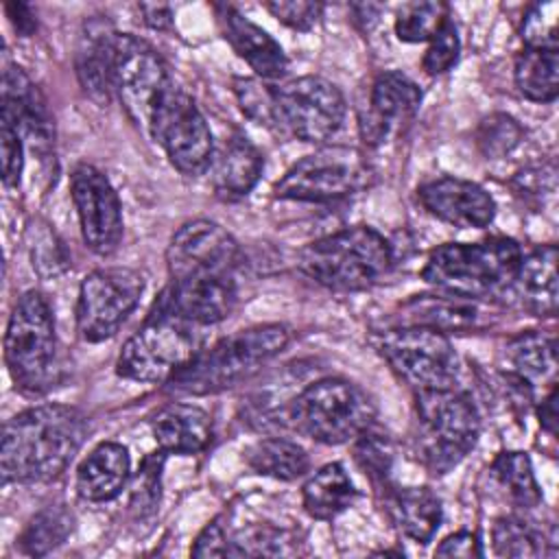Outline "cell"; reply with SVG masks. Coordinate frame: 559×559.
<instances>
[{"label": "cell", "mask_w": 559, "mask_h": 559, "mask_svg": "<svg viewBox=\"0 0 559 559\" xmlns=\"http://www.w3.org/2000/svg\"><path fill=\"white\" fill-rule=\"evenodd\" d=\"M286 345L288 330L280 323H264L234 332L210 349H201L168 380V389L190 395L229 389L253 376Z\"/></svg>", "instance_id": "4"}, {"label": "cell", "mask_w": 559, "mask_h": 559, "mask_svg": "<svg viewBox=\"0 0 559 559\" xmlns=\"http://www.w3.org/2000/svg\"><path fill=\"white\" fill-rule=\"evenodd\" d=\"M439 557H483V546L476 533L459 531L454 535H448L435 550Z\"/></svg>", "instance_id": "48"}, {"label": "cell", "mask_w": 559, "mask_h": 559, "mask_svg": "<svg viewBox=\"0 0 559 559\" xmlns=\"http://www.w3.org/2000/svg\"><path fill=\"white\" fill-rule=\"evenodd\" d=\"M118 35L107 17H90L76 46V74L85 94L105 105L114 94V63Z\"/></svg>", "instance_id": "20"}, {"label": "cell", "mask_w": 559, "mask_h": 559, "mask_svg": "<svg viewBox=\"0 0 559 559\" xmlns=\"http://www.w3.org/2000/svg\"><path fill=\"white\" fill-rule=\"evenodd\" d=\"M297 266L325 288L365 290L386 277L393 266V249L373 227L356 225L306 245Z\"/></svg>", "instance_id": "5"}, {"label": "cell", "mask_w": 559, "mask_h": 559, "mask_svg": "<svg viewBox=\"0 0 559 559\" xmlns=\"http://www.w3.org/2000/svg\"><path fill=\"white\" fill-rule=\"evenodd\" d=\"M507 354L518 369V376L546 378L557 369V341L552 334L528 330L509 341Z\"/></svg>", "instance_id": "33"}, {"label": "cell", "mask_w": 559, "mask_h": 559, "mask_svg": "<svg viewBox=\"0 0 559 559\" xmlns=\"http://www.w3.org/2000/svg\"><path fill=\"white\" fill-rule=\"evenodd\" d=\"M421 103L419 87L402 72H380L369 90L367 109L360 111V135L367 144H382L411 124Z\"/></svg>", "instance_id": "17"}, {"label": "cell", "mask_w": 559, "mask_h": 559, "mask_svg": "<svg viewBox=\"0 0 559 559\" xmlns=\"http://www.w3.org/2000/svg\"><path fill=\"white\" fill-rule=\"evenodd\" d=\"M234 94L238 98L240 109L269 129H280V114L275 100V87L262 83L260 79L238 76L234 79Z\"/></svg>", "instance_id": "37"}, {"label": "cell", "mask_w": 559, "mask_h": 559, "mask_svg": "<svg viewBox=\"0 0 559 559\" xmlns=\"http://www.w3.org/2000/svg\"><path fill=\"white\" fill-rule=\"evenodd\" d=\"M234 275H203L170 282L162 293L168 306L197 325L223 321L236 306Z\"/></svg>", "instance_id": "19"}, {"label": "cell", "mask_w": 559, "mask_h": 559, "mask_svg": "<svg viewBox=\"0 0 559 559\" xmlns=\"http://www.w3.org/2000/svg\"><path fill=\"white\" fill-rule=\"evenodd\" d=\"M557 13V2H537L526 11L520 28L524 48H559Z\"/></svg>", "instance_id": "40"}, {"label": "cell", "mask_w": 559, "mask_h": 559, "mask_svg": "<svg viewBox=\"0 0 559 559\" xmlns=\"http://www.w3.org/2000/svg\"><path fill=\"white\" fill-rule=\"evenodd\" d=\"M402 325H421L439 332L474 328L478 310L472 299L456 295H415L402 304Z\"/></svg>", "instance_id": "27"}, {"label": "cell", "mask_w": 559, "mask_h": 559, "mask_svg": "<svg viewBox=\"0 0 559 559\" xmlns=\"http://www.w3.org/2000/svg\"><path fill=\"white\" fill-rule=\"evenodd\" d=\"M70 194L85 245L107 255L122 238V205L111 181L92 164H79L70 175Z\"/></svg>", "instance_id": "16"}, {"label": "cell", "mask_w": 559, "mask_h": 559, "mask_svg": "<svg viewBox=\"0 0 559 559\" xmlns=\"http://www.w3.org/2000/svg\"><path fill=\"white\" fill-rule=\"evenodd\" d=\"M520 258V245L504 236L480 242H448L430 251L421 277L441 293L474 301L509 290Z\"/></svg>", "instance_id": "3"}, {"label": "cell", "mask_w": 559, "mask_h": 559, "mask_svg": "<svg viewBox=\"0 0 559 559\" xmlns=\"http://www.w3.org/2000/svg\"><path fill=\"white\" fill-rule=\"evenodd\" d=\"M445 17H450L448 7L441 2L404 4L395 17V33L402 41H430Z\"/></svg>", "instance_id": "35"}, {"label": "cell", "mask_w": 559, "mask_h": 559, "mask_svg": "<svg viewBox=\"0 0 559 559\" xmlns=\"http://www.w3.org/2000/svg\"><path fill=\"white\" fill-rule=\"evenodd\" d=\"M513 79L528 100L552 103L559 92V48H524L515 57Z\"/></svg>", "instance_id": "30"}, {"label": "cell", "mask_w": 559, "mask_h": 559, "mask_svg": "<svg viewBox=\"0 0 559 559\" xmlns=\"http://www.w3.org/2000/svg\"><path fill=\"white\" fill-rule=\"evenodd\" d=\"M459 50H461V41H459L456 26L450 17H445L443 24L437 28V33L430 37V46L424 55L421 66L428 74L448 72L456 63Z\"/></svg>", "instance_id": "44"}, {"label": "cell", "mask_w": 559, "mask_h": 559, "mask_svg": "<svg viewBox=\"0 0 559 559\" xmlns=\"http://www.w3.org/2000/svg\"><path fill=\"white\" fill-rule=\"evenodd\" d=\"M74 528V515L66 504H48L37 511L17 537L20 550L28 557H41L61 546Z\"/></svg>", "instance_id": "32"}, {"label": "cell", "mask_w": 559, "mask_h": 559, "mask_svg": "<svg viewBox=\"0 0 559 559\" xmlns=\"http://www.w3.org/2000/svg\"><path fill=\"white\" fill-rule=\"evenodd\" d=\"M164 454L166 452H153L148 454L133 480L131 489V507L140 513H153L157 502H159V476H162V465H164Z\"/></svg>", "instance_id": "42"}, {"label": "cell", "mask_w": 559, "mask_h": 559, "mask_svg": "<svg viewBox=\"0 0 559 559\" xmlns=\"http://www.w3.org/2000/svg\"><path fill=\"white\" fill-rule=\"evenodd\" d=\"M354 454L356 461L360 463V467L371 476V478H380L384 480L389 469H391V445L386 435L373 430V426H369L365 432H360L356 437V445H354Z\"/></svg>", "instance_id": "41"}, {"label": "cell", "mask_w": 559, "mask_h": 559, "mask_svg": "<svg viewBox=\"0 0 559 559\" xmlns=\"http://www.w3.org/2000/svg\"><path fill=\"white\" fill-rule=\"evenodd\" d=\"M491 472L518 507L535 509L542 502L531 459L524 452H500L491 463Z\"/></svg>", "instance_id": "34"}, {"label": "cell", "mask_w": 559, "mask_h": 559, "mask_svg": "<svg viewBox=\"0 0 559 559\" xmlns=\"http://www.w3.org/2000/svg\"><path fill=\"white\" fill-rule=\"evenodd\" d=\"M266 9L282 24H286L295 31H308L321 17L323 4L321 2H306V0H275V2H266Z\"/></svg>", "instance_id": "46"}, {"label": "cell", "mask_w": 559, "mask_h": 559, "mask_svg": "<svg viewBox=\"0 0 559 559\" xmlns=\"http://www.w3.org/2000/svg\"><path fill=\"white\" fill-rule=\"evenodd\" d=\"M129 452L116 441L98 443L76 472V489L90 502L114 500L129 480Z\"/></svg>", "instance_id": "26"}, {"label": "cell", "mask_w": 559, "mask_h": 559, "mask_svg": "<svg viewBox=\"0 0 559 559\" xmlns=\"http://www.w3.org/2000/svg\"><path fill=\"white\" fill-rule=\"evenodd\" d=\"M280 129L290 135L321 144L330 140L345 120V98L341 90L323 76H297L275 87Z\"/></svg>", "instance_id": "13"}, {"label": "cell", "mask_w": 559, "mask_h": 559, "mask_svg": "<svg viewBox=\"0 0 559 559\" xmlns=\"http://www.w3.org/2000/svg\"><path fill=\"white\" fill-rule=\"evenodd\" d=\"M365 162L354 148L330 146L299 159L275 183L277 199L328 203L354 194L365 181Z\"/></svg>", "instance_id": "14"}, {"label": "cell", "mask_w": 559, "mask_h": 559, "mask_svg": "<svg viewBox=\"0 0 559 559\" xmlns=\"http://www.w3.org/2000/svg\"><path fill=\"white\" fill-rule=\"evenodd\" d=\"M238 262V242L218 223L205 218L181 225L166 249L170 282L203 275H234Z\"/></svg>", "instance_id": "15"}, {"label": "cell", "mask_w": 559, "mask_h": 559, "mask_svg": "<svg viewBox=\"0 0 559 559\" xmlns=\"http://www.w3.org/2000/svg\"><path fill=\"white\" fill-rule=\"evenodd\" d=\"M31 258H33V269H37L39 275H57L68 269V255L61 245V240L55 236V231L48 229V225H41L35 229L31 227Z\"/></svg>", "instance_id": "43"}, {"label": "cell", "mask_w": 559, "mask_h": 559, "mask_svg": "<svg viewBox=\"0 0 559 559\" xmlns=\"http://www.w3.org/2000/svg\"><path fill=\"white\" fill-rule=\"evenodd\" d=\"M247 465L262 476L277 480H295L308 472V454L288 439H262L247 450Z\"/></svg>", "instance_id": "31"}, {"label": "cell", "mask_w": 559, "mask_h": 559, "mask_svg": "<svg viewBox=\"0 0 559 559\" xmlns=\"http://www.w3.org/2000/svg\"><path fill=\"white\" fill-rule=\"evenodd\" d=\"M87 430V417L66 404H41L13 415L2 430V483L57 478L81 450Z\"/></svg>", "instance_id": "1"}, {"label": "cell", "mask_w": 559, "mask_h": 559, "mask_svg": "<svg viewBox=\"0 0 559 559\" xmlns=\"http://www.w3.org/2000/svg\"><path fill=\"white\" fill-rule=\"evenodd\" d=\"M380 9H382L380 4H352V11L356 13L354 20H360L365 24V28H369L378 20Z\"/></svg>", "instance_id": "53"}, {"label": "cell", "mask_w": 559, "mask_h": 559, "mask_svg": "<svg viewBox=\"0 0 559 559\" xmlns=\"http://www.w3.org/2000/svg\"><path fill=\"white\" fill-rule=\"evenodd\" d=\"M380 356L395 376L411 389L454 386L459 376V358L448 336L432 328L400 325L384 330L376 338Z\"/></svg>", "instance_id": "9"}, {"label": "cell", "mask_w": 559, "mask_h": 559, "mask_svg": "<svg viewBox=\"0 0 559 559\" xmlns=\"http://www.w3.org/2000/svg\"><path fill=\"white\" fill-rule=\"evenodd\" d=\"M293 539L286 531L269 524H255L229 535V557H260V555H293Z\"/></svg>", "instance_id": "36"}, {"label": "cell", "mask_w": 559, "mask_h": 559, "mask_svg": "<svg viewBox=\"0 0 559 559\" xmlns=\"http://www.w3.org/2000/svg\"><path fill=\"white\" fill-rule=\"evenodd\" d=\"M142 290V275L127 266L96 269L85 275L76 301L81 336L90 343H100L114 336L138 306Z\"/></svg>", "instance_id": "12"}, {"label": "cell", "mask_w": 559, "mask_h": 559, "mask_svg": "<svg viewBox=\"0 0 559 559\" xmlns=\"http://www.w3.org/2000/svg\"><path fill=\"white\" fill-rule=\"evenodd\" d=\"M192 555L194 557H229V531L223 524V518H216L203 528V533L197 537Z\"/></svg>", "instance_id": "47"}, {"label": "cell", "mask_w": 559, "mask_h": 559, "mask_svg": "<svg viewBox=\"0 0 559 559\" xmlns=\"http://www.w3.org/2000/svg\"><path fill=\"white\" fill-rule=\"evenodd\" d=\"M140 11L144 22L155 31H164L173 24V9L168 4H140Z\"/></svg>", "instance_id": "51"}, {"label": "cell", "mask_w": 559, "mask_h": 559, "mask_svg": "<svg viewBox=\"0 0 559 559\" xmlns=\"http://www.w3.org/2000/svg\"><path fill=\"white\" fill-rule=\"evenodd\" d=\"M173 87L162 55L144 39L129 33L118 35L114 63V92L131 122L144 133L151 131L153 114Z\"/></svg>", "instance_id": "10"}, {"label": "cell", "mask_w": 559, "mask_h": 559, "mask_svg": "<svg viewBox=\"0 0 559 559\" xmlns=\"http://www.w3.org/2000/svg\"><path fill=\"white\" fill-rule=\"evenodd\" d=\"M151 430L162 452L168 454H197L212 437L210 415L183 402H170L151 417Z\"/></svg>", "instance_id": "23"}, {"label": "cell", "mask_w": 559, "mask_h": 559, "mask_svg": "<svg viewBox=\"0 0 559 559\" xmlns=\"http://www.w3.org/2000/svg\"><path fill=\"white\" fill-rule=\"evenodd\" d=\"M4 11H7L11 24L15 26V31L20 35L28 37V35L35 33L37 20H35V13L31 11L28 4H24V2H9V4H4Z\"/></svg>", "instance_id": "50"}, {"label": "cell", "mask_w": 559, "mask_h": 559, "mask_svg": "<svg viewBox=\"0 0 559 559\" xmlns=\"http://www.w3.org/2000/svg\"><path fill=\"white\" fill-rule=\"evenodd\" d=\"M515 190L531 199V197H542V190L548 186V188H555V168H550L548 173L544 170V166H537V168H526L522 173H518L515 177Z\"/></svg>", "instance_id": "49"}, {"label": "cell", "mask_w": 559, "mask_h": 559, "mask_svg": "<svg viewBox=\"0 0 559 559\" xmlns=\"http://www.w3.org/2000/svg\"><path fill=\"white\" fill-rule=\"evenodd\" d=\"M356 498V489L341 463H328L304 485V509L314 520H332Z\"/></svg>", "instance_id": "29"}, {"label": "cell", "mask_w": 559, "mask_h": 559, "mask_svg": "<svg viewBox=\"0 0 559 559\" xmlns=\"http://www.w3.org/2000/svg\"><path fill=\"white\" fill-rule=\"evenodd\" d=\"M201 352L197 323L175 312L164 297L127 338L116 371L133 382H168Z\"/></svg>", "instance_id": "6"}, {"label": "cell", "mask_w": 559, "mask_h": 559, "mask_svg": "<svg viewBox=\"0 0 559 559\" xmlns=\"http://www.w3.org/2000/svg\"><path fill=\"white\" fill-rule=\"evenodd\" d=\"M480 417L472 397L456 389H426L415 393L411 443L415 459L435 476L456 467L476 445Z\"/></svg>", "instance_id": "2"}, {"label": "cell", "mask_w": 559, "mask_h": 559, "mask_svg": "<svg viewBox=\"0 0 559 559\" xmlns=\"http://www.w3.org/2000/svg\"><path fill=\"white\" fill-rule=\"evenodd\" d=\"M2 116H7L33 142V148L52 146V118L37 85L17 66H7L2 74Z\"/></svg>", "instance_id": "21"}, {"label": "cell", "mask_w": 559, "mask_h": 559, "mask_svg": "<svg viewBox=\"0 0 559 559\" xmlns=\"http://www.w3.org/2000/svg\"><path fill=\"white\" fill-rule=\"evenodd\" d=\"M0 148H2V181L4 186L13 188L20 183L24 157H22V133L7 116L0 118Z\"/></svg>", "instance_id": "45"}, {"label": "cell", "mask_w": 559, "mask_h": 559, "mask_svg": "<svg viewBox=\"0 0 559 559\" xmlns=\"http://www.w3.org/2000/svg\"><path fill=\"white\" fill-rule=\"evenodd\" d=\"M216 17L223 31V37L229 41L234 52L242 57L251 70L262 79H280L286 68L288 59L282 46L258 24L247 20L229 4H216Z\"/></svg>", "instance_id": "22"}, {"label": "cell", "mask_w": 559, "mask_h": 559, "mask_svg": "<svg viewBox=\"0 0 559 559\" xmlns=\"http://www.w3.org/2000/svg\"><path fill=\"white\" fill-rule=\"evenodd\" d=\"M417 199L432 216L461 229L487 227L496 216L491 194L483 186L459 177H439L424 183Z\"/></svg>", "instance_id": "18"}, {"label": "cell", "mask_w": 559, "mask_h": 559, "mask_svg": "<svg viewBox=\"0 0 559 559\" xmlns=\"http://www.w3.org/2000/svg\"><path fill=\"white\" fill-rule=\"evenodd\" d=\"M4 362L15 386L24 393H46L57 382L55 319L39 290L24 293L9 317Z\"/></svg>", "instance_id": "7"}, {"label": "cell", "mask_w": 559, "mask_h": 559, "mask_svg": "<svg viewBox=\"0 0 559 559\" xmlns=\"http://www.w3.org/2000/svg\"><path fill=\"white\" fill-rule=\"evenodd\" d=\"M511 288L535 317L557 312V247L544 245L520 258Z\"/></svg>", "instance_id": "25"}, {"label": "cell", "mask_w": 559, "mask_h": 559, "mask_svg": "<svg viewBox=\"0 0 559 559\" xmlns=\"http://www.w3.org/2000/svg\"><path fill=\"white\" fill-rule=\"evenodd\" d=\"M537 415H539V424L546 432L555 435L557 432V389L552 386L550 393L542 400L539 408H537Z\"/></svg>", "instance_id": "52"}, {"label": "cell", "mask_w": 559, "mask_h": 559, "mask_svg": "<svg viewBox=\"0 0 559 559\" xmlns=\"http://www.w3.org/2000/svg\"><path fill=\"white\" fill-rule=\"evenodd\" d=\"M264 168L260 151L240 133L225 138L221 148L212 155L210 175L218 197L238 199L251 192Z\"/></svg>", "instance_id": "24"}, {"label": "cell", "mask_w": 559, "mask_h": 559, "mask_svg": "<svg viewBox=\"0 0 559 559\" xmlns=\"http://www.w3.org/2000/svg\"><path fill=\"white\" fill-rule=\"evenodd\" d=\"M522 127L507 114H491L480 120L476 129V144L487 159H500L509 155L522 142Z\"/></svg>", "instance_id": "38"}, {"label": "cell", "mask_w": 559, "mask_h": 559, "mask_svg": "<svg viewBox=\"0 0 559 559\" xmlns=\"http://www.w3.org/2000/svg\"><path fill=\"white\" fill-rule=\"evenodd\" d=\"M290 424L310 439L338 445L356 439L376 419L371 397L354 382L341 378L317 380L288 406Z\"/></svg>", "instance_id": "8"}, {"label": "cell", "mask_w": 559, "mask_h": 559, "mask_svg": "<svg viewBox=\"0 0 559 559\" xmlns=\"http://www.w3.org/2000/svg\"><path fill=\"white\" fill-rule=\"evenodd\" d=\"M148 135L183 175H199L210 168L214 155L212 131L192 96L183 90L173 85L164 94L153 114Z\"/></svg>", "instance_id": "11"}, {"label": "cell", "mask_w": 559, "mask_h": 559, "mask_svg": "<svg viewBox=\"0 0 559 559\" xmlns=\"http://www.w3.org/2000/svg\"><path fill=\"white\" fill-rule=\"evenodd\" d=\"M493 548L502 557H520L531 559L542 552L539 535L533 531L528 522L515 515H507L496 520L493 524Z\"/></svg>", "instance_id": "39"}, {"label": "cell", "mask_w": 559, "mask_h": 559, "mask_svg": "<svg viewBox=\"0 0 559 559\" xmlns=\"http://www.w3.org/2000/svg\"><path fill=\"white\" fill-rule=\"evenodd\" d=\"M391 511L400 531L417 542L428 544L441 526V500L430 487H404L391 496Z\"/></svg>", "instance_id": "28"}]
</instances>
